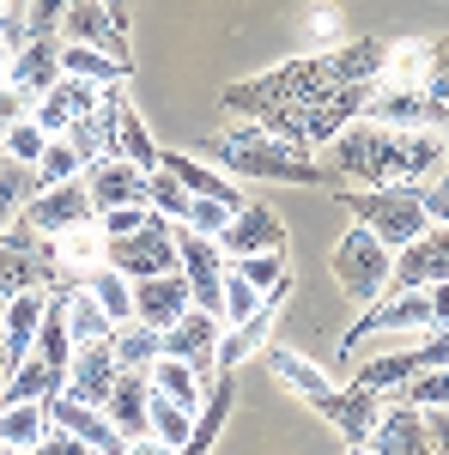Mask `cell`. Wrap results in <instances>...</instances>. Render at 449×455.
<instances>
[{
	"label": "cell",
	"instance_id": "9",
	"mask_svg": "<svg viewBox=\"0 0 449 455\" xmlns=\"http://www.w3.org/2000/svg\"><path fill=\"white\" fill-rule=\"evenodd\" d=\"M104 267H116L122 280H152L176 267V243H171V219H146L128 237H104Z\"/></svg>",
	"mask_w": 449,
	"mask_h": 455
},
{
	"label": "cell",
	"instance_id": "22",
	"mask_svg": "<svg viewBox=\"0 0 449 455\" xmlns=\"http://www.w3.org/2000/svg\"><path fill=\"white\" fill-rule=\"evenodd\" d=\"M371 455H437L431 450V437H425V413L419 407H401V401H389L377 413V431H371Z\"/></svg>",
	"mask_w": 449,
	"mask_h": 455
},
{
	"label": "cell",
	"instance_id": "28",
	"mask_svg": "<svg viewBox=\"0 0 449 455\" xmlns=\"http://www.w3.org/2000/svg\"><path fill=\"white\" fill-rule=\"evenodd\" d=\"M261 364H268V371H274V377H279L285 388H292L298 401H316L322 388H334V383H328V371H322L316 358H304V352H292L285 340H268V347H261Z\"/></svg>",
	"mask_w": 449,
	"mask_h": 455
},
{
	"label": "cell",
	"instance_id": "34",
	"mask_svg": "<svg viewBox=\"0 0 449 455\" xmlns=\"http://www.w3.org/2000/svg\"><path fill=\"white\" fill-rule=\"evenodd\" d=\"M55 261H61V280H85L92 267H104V231L79 225L68 237H55Z\"/></svg>",
	"mask_w": 449,
	"mask_h": 455
},
{
	"label": "cell",
	"instance_id": "38",
	"mask_svg": "<svg viewBox=\"0 0 449 455\" xmlns=\"http://www.w3.org/2000/svg\"><path fill=\"white\" fill-rule=\"evenodd\" d=\"M109 352H116V371H146L152 358H158V328H146V322H122L116 334H109Z\"/></svg>",
	"mask_w": 449,
	"mask_h": 455
},
{
	"label": "cell",
	"instance_id": "40",
	"mask_svg": "<svg viewBox=\"0 0 449 455\" xmlns=\"http://www.w3.org/2000/svg\"><path fill=\"white\" fill-rule=\"evenodd\" d=\"M85 164H79V152L68 146V134H55V140H43V158L31 164L36 188H55V182H68V176H79Z\"/></svg>",
	"mask_w": 449,
	"mask_h": 455
},
{
	"label": "cell",
	"instance_id": "32",
	"mask_svg": "<svg viewBox=\"0 0 449 455\" xmlns=\"http://www.w3.org/2000/svg\"><path fill=\"white\" fill-rule=\"evenodd\" d=\"M61 73L73 79H92V85H128V61H116L104 49H85V43H61Z\"/></svg>",
	"mask_w": 449,
	"mask_h": 455
},
{
	"label": "cell",
	"instance_id": "36",
	"mask_svg": "<svg viewBox=\"0 0 449 455\" xmlns=\"http://www.w3.org/2000/svg\"><path fill=\"white\" fill-rule=\"evenodd\" d=\"M158 152H164V146L152 140V128L140 122V109L122 104V116H116V158H128L140 171H158Z\"/></svg>",
	"mask_w": 449,
	"mask_h": 455
},
{
	"label": "cell",
	"instance_id": "41",
	"mask_svg": "<svg viewBox=\"0 0 449 455\" xmlns=\"http://www.w3.org/2000/svg\"><path fill=\"white\" fill-rule=\"evenodd\" d=\"M389 401H401V407H444L449 401V377L444 371H413L401 388H389Z\"/></svg>",
	"mask_w": 449,
	"mask_h": 455
},
{
	"label": "cell",
	"instance_id": "56",
	"mask_svg": "<svg viewBox=\"0 0 449 455\" xmlns=\"http://www.w3.org/2000/svg\"><path fill=\"white\" fill-rule=\"evenodd\" d=\"M0 383H6V371H0Z\"/></svg>",
	"mask_w": 449,
	"mask_h": 455
},
{
	"label": "cell",
	"instance_id": "33",
	"mask_svg": "<svg viewBox=\"0 0 449 455\" xmlns=\"http://www.w3.org/2000/svg\"><path fill=\"white\" fill-rule=\"evenodd\" d=\"M73 285H85V298H92V304H98V310H104L116 328L134 315V280H122L116 267H92L85 280H73Z\"/></svg>",
	"mask_w": 449,
	"mask_h": 455
},
{
	"label": "cell",
	"instance_id": "19",
	"mask_svg": "<svg viewBox=\"0 0 449 455\" xmlns=\"http://www.w3.org/2000/svg\"><path fill=\"white\" fill-rule=\"evenodd\" d=\"M85 195H92V207L109 212V207H134V201H146V171L140 164H128V158H98V164H85Z\"/></svg>",
	"mask_w": 449,
	"mask_h": 455
},
{
	"label": "cell",
	"instance_id": "37",
	"mask_svg": "<svg viewBox=\"0 0 449 455\" xmlns=\"http://www.w3.org/2000/svg\"><path fill=\"white\" fill-rule=\"evenodd\" d=\"M43 431H49V401H12V407H0V443L6 450H31Z\"/></svg>",
	"mask_w": 449,
	"mask_h": 455
},
{
	"label": "cell",
	"instance_id": "6",
	"mask_svg": "<svg viewBox=\"0 0 449 455\" xmlns=\"http://www.w3.org/2000/svg\"><path fill=\"white\" fill-rule=\"evenodd\" d=\"M31 285H61V261H55V243L49 237H36L31 225H6L0 231V304L12 298V291H31Z\"/></svg>",
	"mask_w": 449,
	"mask_h": 455
},
{
	"label": "cell",
	"instance_id": "54",
	"mask_svg": "<svg viewBox=\"0 0 449 455\" xmlns=\"http://www.w3.org/2000/svg\"><path fill=\"white\" fill-rule=\"evenodd\" d=\"M0 371H6V334H0Z\"/></svg>",
	"mask_w": 449,
	"mask_h": 455
},
{
	"label": "cell",
	"instance_id": "14",
	"mask_svg": "<svg viewBox=\"0 0 449 455\" xmlns=\"http://www.w3.org/2000/svg\"><path fill=\"white\" fill-rule=\"evenodd\" d=\"M104 92H109V85H92V79H73V73H61V79H55V85H49V92L31 104V122L49 134V140H55V134H68L79 116H92V109L104 104Z\"/></svg>",
	"mask_w": 449,
	"mask_h": 455
},
{
	"label": "cell",
	"instance_id": "18",
	"mask_svg": "<svg viewBox=\"0 0 449 455\" xmlns=\"http://www.w3.org/2000/svg\"><path fill=\"white\" fill-rule=\"evenodd\" d=\"M55 79H61V36H25V43L12 49L6 85H12V92H25V98L36 104Z\"/></svg>",
	"mask_w": 449,
	"mask_h": 455
},
{
	"label": "cell",
	"instance_id": "43",
	"mask_svg": "<svg viewBox=\"0 0 449 455\" xmlns=\"http://www.w3.org/2000/svg\"><path fill=\"white\" fill-rule=\"evenodd\" d=\"M43 140H49V134H43L31 116H25V122H12V128L0 134V158H6V164H25V171H31L36 158H43Z\"/></svg>",
	"mask_w": 449,
	"mask_h": 455
},
{
	"label": "cell",
	"instance_id": "25",
	"mask_svg": "<svg viewBox=\"0 0 449 455\" xmlns=\"http://www.w3.org/2000/svg\"><path fill=\"white\" fill-rule=\"evenodd\" d=\"M188 310V280L182 274H152V280H134V322L146 328H171L176 315Z\"/></svg>",
	"mask_w": 449,
	"mask_h": 455
},
{
	"label": "cell",
	"instance_id": "45",
	"mask_svg": "<svg viewBox=\"0 0 449 455\" xmlns=\"http://www.w3.org/2000/svg\"><path fill=\"white\" fill-rule=\"evenodd\" d=\"M231 267H237V280H249L255 291H268V285H279L285 274H292V267H285V249H261V255H237Z\"/></svg>",
	"mask_w": 449,
	"mask_h": 455
},
{
	"label": "cell",
	"instance_id": "49",
	"mask_svg": "<svg viewBox=\"0 0 449 455\" xmlns=\"http://www.w3.org/2000/svg\"><path fill=\"white\" fill-rule=\"evenodd\" d=\"M413 195H419V212H425V225H444V212H449L444 176H425V182H413Z\"/></svg>",
	"mask_w": 449,
	"mask_h": 455
},
{
	"label": "cell",
	"instance_id": "13",
	"mask_svg": "<svg viewBox=\"0 0 449 455\" xmlns=\"http://www.w3.org/2000/svg\"><path fill=\"white\" fill-rule=\"evenodd\" d=\"M212 347H219V315L195 310V304L176 315L171 328H158V352L164 358H182L201 383H212Z\"/></svg>",
	"mask_w": 449,
	"mask_h": 455
},
{
	"label": "cell",
	"instance_id": "39",
	"mask_svg": "<svg viewBox=\"0 0 449 455\" xmlns=\"http://www.w3.org/2000/svg\"><path fill=\"white\" fill-rule=\"evenodd\" d=\"M146 431H152L158 443H171V450H182V443H188V431H195V413H182L176 401H164V395H152V401H146Z\"/></svg>",
	"mask_w": 449,
	"mask_h": 455
},
{
	"label": "cell",
	"instance_id": "5",
	"mask_svg": "<svg viewBox=\"0 0 449 455\" xmlns=\"http://www.w3.org/2000/svg\"><path fill=\"white\" fill-rule=\"evenodd\" d=\"M389 255H395L389 243H377L365 225H352V231L334 237L328 274H334V285H341L352 304H377L382 291H389Z\"/></svg>",
	"mask_w": 449,
	"mask_h": 455
},
{
	"label": "cell",
	"instance_id": "27",
	"mask_svg": "<svg viewBox=\"0 0 449 455\" xmlns=\"http://www.w3.org/2000/svg\"><path fill=\"white\" fill-rule=\"evenodd\" d=\"M158 171H171L176 182H182V195H207V201H225V207L237 212L243 207V195H237V182H225V176L212 171V164H201V158H188V152H158Z\"/></svg>",
	"mask_w": 449,
	"mask_h": 455
},
{
	"label": "cell",
	"instance_id": "17",
	"mask_svg": "<svg viewBox=\"0 0 449 455\" xmlns=\"http://www.w3.org/2000/svg\"><path fill=\"white\" fill-rule=\"evenodd\" d=\"M322 419L341 431L346 443H371V431H377V413H382V395H371V388H322L310 401Z\"/></svg>",
	"mask_w": 449,
	"mask_h": 455
},
{
	"label": "cell",
	"instance_id": "12",
	"mask_svg": "<svg viewBox=\"0 0 449 455\" xmlns=\"http://www.w3.org/2000/svg\"><path fill=\"white\" fill-rule=\"evenodd\" d=\"M449 104L431 98L425 85H371V104H365V122H382V128H444Z\"/></svg>",
	"mask_w": 449,
	"mask_h": 455
},
{
	"label": "cell",
	"instance_id": "23",
	"mask_svg": "<svg viewBox=\"0 0 449 455\" xmlns=\"http://www.w3.org/2000/svg\"><path fill=\"white\" fill-rule=\"evenodd\" d=\"M43 304H49V291H43V285H31V291H12V298L0 304V334H6V371L31 358V347H36V322H43Z\"/></svg>",
	"mask_w": 449,
	"mask_h": 455
},
{
	"label": "cell",
	"instance_id": "16",
	"mask_svg": "<svg viewBox=\"0 0 449 455\" xmlns=\"http://www.w3.org/2000/svg\"><path fill=\"white\" fill-rule=\"evenodd\" d=\"M61 43H85V49H104L116 61H128V25H116L98 0H68V12H61V25H55ZM134 68V61H128Z\"/></svg>",
	"mask_w": 449,
	"mask_h": 455
},
{
	"label": "cell",
	"instance_id": "1",
	"mask_svg": "<svg viewBox=\"0 0 449 455\" xmlns=\"http://www.w3.org/2000/svg\"><path fill=\"white\" fill-rule=\"evenodd\" d=\"M322 171L334 188H382V182H425L444 176V128H382V122H346L328 140Z\"/></svg>",
	"mask_w": 449,
	"mask_h": 455
},
{
	"label": "cell",
	"instance_id": "29",
	"mask_svg": "<svg viewBox=\"0 0 449 455\" xmlns=\"http://www.w3.org/2000/svg\"><path fill=\"white\" fill-rule=\"evenodd\" d=\"M231 395H237V377H212L207 383V401H201V413H195V431H188V443L171 455H212L219 443V431L231 419Z\"/></svg>",
	"mask_w": 449,
	"mask_h": 455
},
{
	"label": "cell",
	"instance_id": "53",
	"mask_svg": "<svg viewBox=\"0 0 449 455\" xmlns=\"http://www.w3.org/2000/svg\"><path fill=\"white\" fill-rule=\"evenodd\" d=\"M6 68H12V43L0 36V85H6Z\"/></svg>",
	"mask_w": 449,
	"mask_h": 455
},
{
	"label": "cell",
	"instance_id": "3",
	"mask_svg": "<svg viewBox=\"0 0 449 455\" xmlns=\"http://www.w3.org/2000/svg\"><path fill=\"white\" fill-rule=\"evenodd\" d=\"M346 207H352V225H365L377 243L401 249L425 231V212H419L413 182H382V188H334Z\"/></svg>",
	"mask_w": 449,
	"mask_h": 455
},
{
	"label": "cell",
	"instance_id": "51",
	"mask_svg": "<svg viewBox=\"0 0 449 455\" xmlns=\"http://www.w3.org/2000/svg\"><path fill=\"white\" fill-rule=\"evenodd\" d=\"M122 455H171V443H158V437L146 431V437H128V443H122Z\"/></svg>",
	"mask_w": 449,
	"mask_h": 455
},
{
	"label": "cell",
	"instance_id": "15",
	"mask_svg": "<svg viewBox=\"0 0 449 455\" xmlns=\"http://www.w3.org/2000/svg\"><path fill=\"white\" fill-rule=\"evenodd\" d=\"M225 261H237V255H261V249H285V225H279L274 207H261V201H243L231 219H225V231L212 237Z\"/></svg>",
	"mask_w": 449,
	"mask_h": 455
},
{
	"label": "cell",
	"instance_id": "2",
	"mask_svg": "<svg viewBox=\"0 0 449 455\" xmlns=\"http://www.w3.org/2000/svg\"><path fill=\"white\" fill-rule=\"evenodd\" d=\"M212 158L231 176H249V182H298V188H334V176L322 171V158H304L292 146L268 134L261 122H237L212 140Z\"/></svg>",
	"mask_w": 449,
	"mask_h": 455
},
{
	"label": "cell",
	"instance_id": "44",
	"mask_svg": "<svg viewBox=\"0 0 449 455\" xmlns=\"http://www.w3.org/2000/svg\"><path fill=\"white\" fill-rule=\"evenodd\" d=\"M146 207L176 225V219L188 212V195H182V182H176L171 171H146Z\"/></svg>",
	"mask_w": 449,
	"mask_h": 455
},
{
	"label": "cell",
	"instance_id": "8",
	"mask_svg": "<svg viewBox=\"0 0 449 455\" xmlns=\"http://www.w3.org/2000/svg\"><path fill=\"white\" fill-rule=\"evenodd\" d=\"M19 225H31L36 237H68L79 225H98V207H92V195H85V176H68V182H55V188H36L31 201L19 207Z\"/></svg>",
	"mask_w": 449,
	"mask_h": 455
},
{
	"label": "cell",
	"instance_id": "46",
	"mask_svg": "<svg viewBox=\"0 0 449 455\" xmlns=\"http://www.w3.org/2000/svg\"><path fill=\"white\" fill-rule=\"evenodd\" d=\"M225 219H231V207H225V201H207V195H188V212H182L176 225H188L195 237H219V231H225Z\"/></svg>",
	"mask_w": 449,
	"mask_h": 455
},
{
	"label": "cell",
	"instance_id": "48",
	"mask_svg": "<svg viewBox=\"0 0 449 455\" xmlns=\"http://www.w3.org/2000/svg\"><path fill=\"white\" fill-rule=\"evenodd\" d=\"M31 455H98V450H92V443H79V437L61 431V425H49V431L31 443Z\"/></svg>",
	"mask_w": 449,
	"mask_h": 455
},
{
	"label": "cell",
	"instance_id": "26",
	"mask_svg": "<svg viewBox=\"0 0 449 455\" xmlns=\"http://www.w3.org/2000/svg\"><path fill=\"white\" fill-rule=\"evenodd\" d=\"M146 401H152V383L146 371H116V383L104 395V413L122 437H146Z\"/></svg>",
	"mask_w": 449,
	"mask_h": 455
},
{
	"label": "cell",
	"instance_id": "7",
	"mask_svg": "<svg viewBox=\"0 0 449 455\" xmlns=\"http://www.w3.org/2000/svg\"><path fill=\"white\" fill-rule=\"evenodd\" d=\"M285 304H292V274H285L279 285H268V291H261V304L243 315V322H231V334H219V347H212V377H237L243 358H255V352L274 340Z\"/></svg>",
	"mask_w": 449,
	"mask_h": 455
},
{
	"label": "cell",
	"instance_id": "47",
	"mask_svg": "<svg viewBox=\"0 0 449 455\" xmlns=\"http://www.w3.org/2000/svg\"><path fill=\"white\" fill-rule=\"evenodd\" d=\"M146 219H152L146 201H134V207H109V212H98V231H104V237H128V231L146 225Z\"/></svg>",
	"mask_w": 449,
	"mask_h": 455
},
{
	"label": "cell",
	"instance_id": "24",
	"mask_svg": "<svg viewBox=\"0 0 449 455\" xmlns=\"http://www.w3.org/2000/svg\"><path fill=\"white\" fill-rule=\"evenodd\" d=\"M109 383H116V352H109V340L104 347H73L68 377H61V395L85 401V407H104Z\"/></svg>",
	"mask_w": 449,
	"mask_h": 455
},
{
	"label": "cell",
	"instance_id": "30",
	"mask_svg": "<svg viewBox=\"0 0 449 455\" xmlns=\"http://www.w3.org/2000/svg\"><path fill=\"white\" fill-rule=\"evenodd\" d=\"M61 315H68V340L73 347H104L109 334H116V322L85 298V285H73V280H61Z\"/></svg>",
	"mask_w": 449,
	"mask_h": 455
},
{
	"label": "cell",
	"instance_id": "31",
	"mask_svg": "<svg viewBox=\"0 0 449 455\" xmlns=\"http://www.w3.org/2000/svg\"><path fill=\"white\" fill-rule=\"evenodd\" d=\"M146 383H152V395L176 401L182 413H201V401H207V383H201V377H195L182 358H164V352L146 364Z\"/></svg>",
	"mask_w": 449,
	"mask_h": 455
},
{
	"label": "cell",
	"instance_id": "20",
	"mask_svg": "<svg viewBox=\"0 0 449 455\" xmlns=\"http://www.w3.org/2000/svg\"><path fill=\"white\" fill-rule=\"evenodd\" d=\"M49 425H61V431H73L79 443H92L98 455H122V431L109 425L104 407H85V401H73V395H49Z\"/></svg>",
	"mask_w": 449,
	"mask_h": 455
},
{
	"label": "cell",
	"instance_id": "21",
	"mask_svg": "<svg viewBox=\"0 0 449 455\" xmlns=\"http://www.w3.org/2000/svg\"><path fill=\"white\" fill-rule=\"evenodd\" d=\"M122 104H128V85H109L104 104L92 109V116H79V122L68 128V146L79 152V164H98V158L116 152V116H122Z\"/></svg>",
	"mask_w": 449,
	"mask_h": 455
},
{
	"label": "cell",
	"instance_id": "10",
	"mask_svg": "<svg viewBox=\"0 0 449 455\" xmlns=\"http://www.w3.org/2000/svg\"><path fill=\"white\" fill-rule=\"evenodd\" d=\"M449 280V237L444 225H425L413 243H401L389 255V291H425V285ZM382 291V298H389Z\"/></svg>",
	"mask_w": 449,
	"mask_h": 455
},
{
	"label": "cell",
	"instance_id": "4",
	"mask_svg": "<svg viewBox=\"0 0 449 455\" xmlns=\"http://www.w3.org/2000/svg\"><path fill=\"white\" fill-rule=\"evenodd\" d=\"M444 285H425V291H389L377 304H365V315L346 328L341 352H352L358 340H371V334H431V328H444Z\"/></svg>",
	"mask_w": 449,
	"mask_h": 455
},
{
	"label": "cell",
	"instance_id": "50",
	"mask_svg": "<svg viewBox=\"0 0 449 455\" xmlns=\"http://www.w3.org/2000/svg\"><path fill=\"white\" fill-rule=\"evenodd\" d=\"M25 116H31V98L12 92V85H0V134H6L12 122H25Z\"/></svg>",
	"mask_w": 449,
	"mask_h": 455
},
{
	"label": "cell",
	"instance_id": "11",
	"mask_svg": "<svg viewBox=\"0 0 449 455\" xmlns=\"http://www.w3.org/2000/svg\"><path fill=\"white\" fill-rule=\"evenodd\" d=\"M444 358H449V340H444V328H431L419 347H407V352H382V358H371L352 383L358 388H371V395H382L389 401V388H401L413 371H444Z\"/></svg>",
	"mask_w": 449,
	"mask_h": 455
},
{
	"label": "cell",
	"instance_id": "55",
	"mask_svg": "<svg viewBox=\"0 0 449 455\" xmlns=\"http://www.w3.org/2000/svg\"><path fill=\"white\" fill-rule=\"evenodd\" d=\"M0 455H31V450H6V443H0Z\"/></svg>",
	"mask_w": 449,
	"mask_h": 455
},
{
	"label": "cell",
	"instance_id": "42",
	"mask_svg": "<svg viewBox=\"0 0 449 455\" xmlns=\"http://www.w3.org/2000/svg\"><path fill=\"white\" fill-rule=\"evenodd\" d=\"M31 195H36V176L25 171V164H6V158H0V231L19 219V207H25Z\"/></svg>",
	"mask_w": 449,
	"mask_h": 455
},
{
	"label": "cell",
	"instance_id": "52",
	"mask_svg": "<svg viewBox=\"0 0 449 455\" xmlns=\"http://www.w3.org/2000/svg\"><path fill=\"white\" fill-rule=\"evenodd\" d=\"M98 6H104V12L116 19V25H128V0H98Z\"/></svg>",
	"mask_w": 449,
	"mask_h": 455
},
{
	"label": "cell",
	"instance_id": "35",
	"mask_svg": "<svg viewBox=\"0 0 449 455\" xmlns=\"http://www.w3.org/2000/svg\"><path fill=\"white\" fill-rule=\"evenodd\" d=\"M49 395H61V371H49L43 358H25V364L6 371V383H0V407H12V401H49Z\"/></svg>",
	"mask_w": 449,
	"mask_h": 455
}]
</instances>
